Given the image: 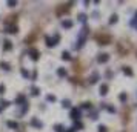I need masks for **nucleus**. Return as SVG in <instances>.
<instances>
[{
	"label": "nucleus",
	"instance_id": "1",
	"mask_svg": "<svg viewBox=\"0 0 137 132\" xmlns=\"http://www.w3.org/2000/svg\"><path fill=\"white\" fill-rule=\"evenodd\" d=\"M59 39H60V37L59 35H54V39H51V37H45V40H46V46H49V48H52V46H56V45H57V42H59Z\"/></svg>",
	"mask_w": 137,
	"mask_h": 132
},
{
	"label": "nucleus",
	"instance_id": "2",
	"mask_svg": "<svg viewBox=\"0 0 137 132\" xmlns=\"http://www.w3.org/2000/svg\"><path fill=\"white\" fill-rule=\"evenodd\" d=\"M80 117H82V114H80V109H77V108L71 109V118H72V120L79 121V120H80Z\"/></svg>",
	"mask_w": 137,
	"mask_h": 132
},
{
	"label": "nucleus",
	"instance_id": "3",
	"mask_svg": "<svg viewBox=\"0 0 137 132\" xmlns=\"http://www.w3.org/2000/svg\"><path fill=\"white\" fill-rule=\"evenodd\" d=\"M39 51H36V49H31L29 51V57H31V60H34V61H37L39 60Z\"/></svg>",
	"mask_w": 137,
	"mask_h": 132
},
{
	"label": "nucleus",
	"instance_id": "4",
	"mask_svg": "<svg viewBox=\"0 0 137 132\" xmlns=\"http://www.w3.org/2000/svg\"><path fill=\"white\" fill-rule=\"evenodd\" d=\"M31 125H32V126H36L37 129H42V127H43V123H42V121H39L37 118H32V120H31Z\"/></svg>",
	"mask_w": 137,
	"mask_h": 132
},
{
	"label": "nucleus",
	"instance_id": "5",
	"mask_svg": "<svg viewBox=\"0 0 137 132\" xmlns=\"http://www.w3.org/2000/svg\"><path fill=\"white\" fill-rule=\"evenodd\" d=\"M108 60H109V55L108 54H100L99 55V63H106Z\"/></svg>",
	"mask_w": 137,
	"mask_h": 132
},
{
	"label": "nucleus",
	"instance_id": "6",
	"mask_svg": "<svg viewBox=\"0 0 137 132\" xmlns=\"http://www.w3.org/2000/svg\"><path fill=\"white\" fill-rule=\"evenodd\" d=\"M108 94V85H100V95H106Z\"/></svg>",
	"mask_w": 137,
	"mask_h": 132
},
{
	"label": "nucleus",
	"instance_id": "7",
	"mask_svg": "<svg viewBox=\"0 0 137 132\" xmlns=\"http://www.w3.org/2000/svg\"><path fill=\"white\" fill-rule=\"evenodd\" d=\"M62 26L66 28V29H69V28L72 26V22H71V20H63V22H62Z\"/></svg>",
	"mask_w": 137,
	"mask_h": 132
},
{
	"label": "nucleus",
	"instance_id": "8",
	"mask_svg": "<svg viewBox=\"0 0 137 132\" xmlns=\"http://www.w3.org/2000/svg\"><path fill=\"white\" fill-rule=\"evenodd\" d=\"M3 43H5V45H3V49H5V51H11L12 45H11V42H9V40H5Z\"/></svg>",
	"mask_w": 137,
	"mask_h": 132
},
{
	"label": "nucleus",
	"instance_id": "9",
	"mask_svg": "<svg viewBox=\"0 0 137 132\" xmlns=\"http://www.w3.org/2000/svg\"><path fill=\"white\" fill-rule=\"evenodd\" d=\"M57 75L59 77H66V69L65 68H59L57 69Z\"/></svg>",
	"mask_w": 137,
	"mask_h": 132
},
{
	"label": "nucleus",
	"instance_id": "10",
	"mask_svg": "<svg viewBox=\"0 0 137 132\" xmlns=\"http://www.w3.org/2000/svg\"><path fill=\"white\" fill-rule=\"evenodd\" d=\"M25 105V95H19L17 98H15V105Z\"/></svg>",
	"mask_w": 137,
	"mask_h": 132
},
{
	"label": "nucleus",
	"instance_id": "11",
	"mask_svg": "<svg viewBox=\"0 0 137 132\" xmlns=\"http://www.w3.org/2000/svg\"><path fill=\"white\" fill-rule=\"evenodd\" d=\"M123 74H126V75H132V71H131V68L130 66H123Z\"/></svg>",
	"mask_w": 137,
	"mask_h": 132
},
{
	"label": "nucleus",
	"instance_id": "12",
	"mask_svg": "<svg viewBox=\"0 0 137 132\" xmlns=\"http://www.w3.org/2000/svg\"><path fill=\"white\" fill-rule=\"evenodd\" d=\"M97 78H99V74H97V72H94L93 75L89 77V83H95V81H97Z\"/></svg>",
	"mask_w": 137,
	"mask_h": 132
},
{
	"label": "nucleus",
	"instance_id": "13",
	"mask_svg": "<svg viewBox=\"0 0 137 132\" xmlns=\"http://www.w3.org/2000/svg\"><path fill=\"white\" fill-rule=\"evenodd\" d=\"M0 68H2V69H5V71H9V65H8L6 63V61H0Z\"/></svg>",
	"mask_w": 137,
	"mask_h": 132
},
{
	"label": "nucleus",
	"instance_id": "14",
	"mask_svg": "<svg viewBox=\"0 0 137 132\" xmlns=\"http://www.w3.org/2000/svg\"><path fill=\"white\" fill-rule=\"evenodd\" d=\"M126 98H128L126 92H122V94H120V95H119V100L122 101V103H125V101H126Z\"/></svg>",
	"mask_w": 137,
	"mask_h": 132
},
{
	"label": "nucleus",
	"instance_id": "15",
	"mask_svg": "<svg viewBox=\"0 0 137 132\" xmlns=\"http://www.w3.org/2000/svg\"><path fill=\"white\" fill-rule=\"evenodd\" d=\"M62 59H63V60H71V55H69V52L63 51V52H62Z\"/></svg>",
	"mask_w": 137,
	"mask_h": 132
},
{
	"label": "nucleus",
	"instance_id": "16",
	"mask_svg": "<svg viewBox=\"0 0 137 132\" xmlns=\"http://www.w3.org/2000/svg\"><path fill=\"white\" fill-rule=\"evenodd\" d=\"M20 72H22V75H23L25 78H29V71H26L25 68H22V69H20Z\"/></svg>",
	"mask_w": 137,
	"mask_h": 132
},
{
	"label": "nucleus",
	"instance_id": "17",
	"mask_svg": "<svg viewBox=\"0 0 137 132\" xmlns=\"http://www.w3.org/2000/svg\"><path fill=\"white\" fill-rule=\"evenodd\" d=\"M8 126H9L11 129H17V127H19V125L15 121H8Z\"/></svg>",
	"mask_w": 137,
	"mask_h": 132
},
{
	"label": "nucleus",
	"instance_id": "18",
	"mask_svg": "<svg viewBox=\"0 0 137 132\" xmlns=\"http://www.w3.org/2000/svg\"><path fill=\"white\" fill-rule=\"evenodd\" d=\"M62 106H63V108H71V101L69 100H63L62 101Z\"/></svg>",
	"mask_w": 137,
	"mask_h": 132
},
{
	"label": "nucleus",
	"instance_id": "19",
	"mask_svg": "<svg viewBox=\"0 0 137 132\" xmlns=\"http://www.w3.org/2000/svg\"><path fill=\"white\" fill-rule=\"evenodd\" d=\"M117 20H119V17L114 14V15H111V19H109V23H111V25H113V23H117Z\"/></svg>",
	"mask_w": 137,
	"mask_h": 132
},
{
	"label": "nucleus",
	"instance_id": "20",
	"mask_svg": "<svg viewBox=\"0 0 137 132\" xmlns=\"http://www.w3.org/2000/svg\"><path fill=\"white\" fill-rule=\"evenodd\" d=\"M72 127H74V129H76V131H80V129H82V127H83V125H82V123H80V121H77V123H76V125H74Z\"/></svg>",
	"mask_w": 137,
	"mask_h": 132
},
{
	"label": "nucleus",
	"instance_id": "21",
	"mask_svg": "<svg viewBox=\"0 0 137 132\" xmlns=\"http://www.w3.org/2000/svg\"><path fill=\"white\" fill-rule=\"evenodd\" d=\"M54 131H56V132H63V126H62V125H56V126H54Z\"/></svg>",
	"mask_w": 137,
	"mask_h": 132
},
{
	"label": "nucleus",
	"instance_id": "22",
	"mask_svg": "<svg viewBox=\"0 0 137 132\" xmlns=\"http://www.w3.org/2000/svg\"><path fill=\"white\" fill-rule=\"evenodd\" d=\"M8 106H9V101H6V100L0 101V108H8Z\"/></svg>",
	"mask_w": 137,
	"mask_h": 132
},
{
	"label": "nucleus",
	"instance_id": "23",
	"mask_svg": "<svg viewBox=\"0 0 137 132\" xmlns=\"http://www.w3.org/2000/svg\"><path fill=\"white\" fill-rule=\"evenodd\" d=\"M32 95H39V94H40V89L39 88H36V86H32Z\"/></svg>",
	"mask_w": 137,
	"mask_h": 132
},
{
	"label": "nucleus",
	"instance_id": "24",
	"mask_svg": "<svg viewBox=\"0 0 137 132\" xmlns=\"http://www.w3.org/2000/svg\"><path fill=\"white\" fill-rule=\"evenodd\" d=\"M46 100L54 103V101H56V95H46Z\"/></svg>",
	"mask_w": 137,
	"mask_h": 132
},
{
	"label": "nucleus",
	"instance_id": "25",
	"mask_svg": "<svg viewBox=\"0 0 137 132\" xmlns=\"http://www.w3.org/2000/svg\"><path fill=\"white\" fill-rule=\"evenodd\" d=\"M8 32H11V34H15V32H17V26H11Z\"/></svg>",
	"mask_w": 137,
	"mask_h": 132
},
{
	"label": "nucleus",
	"instance_id": "26",
	"mask_svg": "<svg viewBox=\"0 0 137 132\" xmlns=\"http://www.w3.org/2000/svg\"><path fill=\"white\" fill-rule=\"evenodd\" d=\"M93 106H91V103L89 101H86V103H83V109H91Z\"/></svg>",
	"mask_w": 137,
	"mask_h": 132
},
{
	"label": "nucleus",
	"instance_id": "27",
	"mask_svg": "<svg viewBox=\"0 0 137 132\" xmlns=\"http://www.w3.org/2000/svg\"><path fill=\"white\" fill-rule=\"evenodd\" d=\"M79 20H80V22H85V20H86V15H85V14H79Z\"/></svg>",
	"mask_w": 137,
	"mask_h": 132
},
{
	"label": "nucleus",
	"instance_id": "28",
	"mask_svg": "<svg viewBox=\"0 0 137 132\" xmlns=\"http://www.w3.org/2000/svg\"><path fill=\"white\" fill-rule=\"evenodd\" d=\"M106 131H108V129H106V126H102V125L99 126V132H106Z\"/></svg>",
	"mask_w": 137,
	"mask_h": 132
},
{
	"label": "nucleus",
	"instance_id": "29",
	"mask_svg": "<svg viewBox=\"0 0 137 132\" xmlns=\"http://www.w3.org/2000/svg\"><path fill=\"white\" fill-rule=\"evenodd\" d=\"M106 109H108V111H109V112H111V114H113V112H115V109L113 108V106H108V108H106Z\"/></svg>",
	"mask_w": 137,
	"mask_h": 132
},
{
	"label": "nucleus",
	"instance_id": "30",
	"mask_svg": "<svg viewBox=\"0 0 137 132\" xmlns=\"http://www.w3.org/2000/svg\"><path fill=\"white\" fill-rule=\"evenodd\" d=\"M5 92V85H0V94Z\"/></svg>",
	"mask_w": 137,
	"mask_h": 132
},
{
	"label": "nucleus",
	"instance_id": "31",
	"mask_svg": "<svg viewBox=\"0 0 137 132\" xmlns=\"http://www.w3.org/2000/svg\"><path fill=\"white\" fill-rule=\"evenodd\" d=\"M8 5H9V6H15V5H17V2H12V0H11V2H8Z\"/></svg>",
	"mask_w": 137,
	"mask_h": 132
},
{
	"label": "nucleus",
	"instance_id": "32",
	"mask_svg": "<svg viewBox=\"0 0 137 132\" xmlns=\"http://www.w3.org/2000/svg\"><path fill=\"white\" fill-rule=\"evenodd\" d=\"M136 19H137V14H136Z\"/></svg>",
	"mask_w": 137,
	"mask_h": 132
}]
</instances>
